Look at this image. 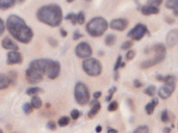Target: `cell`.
Here are the masks:
<instances>
[{
	"label": "cell",
	"instance_id": "cell-43",
	"mask_svg": "<svg viewBox=\"0 0 178 133\" xmlns=\"http://www.w3.org/2000/svg\"><path fill=\"white\" fill-rule=\"evenodd\" d=\"M71 21V23H72L73 25H75L76 23H78V18H77V15H73V17H72V19L70 20Z\"/></svg>",
	"mask_w": 178,
	"mask_h": 133
},
{
	"label": "cell",
	"instance_id": "cell-22",
	"mask_svg": "<svg viewBox=\"0 0 178 133\" xmlns=\"http://www.w3.org/2000/svg\"><path fill=\"white\" fill-rule=\"evenodd\" d=\"M30 103H31V105L34 106L35 109H39L41 108V106H42V100H41L40 97H38L37 95L35 96H32L31 98V101H30Z\"/></svg>",
	"mask_w": 178,
	"mask_h": 133
},
{
	"label": "cell",
	"instance_id": "cell-16",
	"mask_svg": "<svg viewBox=\"0 0 178 133\" xmlns=\"http://www.w3.org/2000/svg\"><path fill=\"white\" fill-rule=\"evenodd\" d=\"M2 47H3L4 49L6 50H16L18 51V49H19V47H18V45L13 41L12 39H9V37H4L3 40H2Z\"/></svg>",
	"mask_w": 178,
	"mask_h": 133
},
{
	"label": "cell",
	"instance_id": "cell-13",
	"mask_svg": "<svg viewBox=\"0 0 178 133\" xmlns=\"http://www.w3.org/2000/svg\"><path fill=\"white\" fill-rule=\"evenodd\" d=\"M128 25V21L125 19H114L109 23V27L114 30L117 31H123Z\"/></svg>",
	"mask_w": 178,
	"mask_h": 133
},
{
	"label": "cell",
	"instance_id": "cell-52",
	"mask_svg": "<svg viewBox=\"0 0 178 133\" xmlns=\"http://www.w3.org/2000/svg\"><path fill=\"white\" fill-rule=\"evenodd\" d=\"M18 1H19V2H22V1H23V0H18Z\"/></svg>",
	"mask_w": 178,
	"mask_h": 133
},
{
	"label": "cell",
	"instance_id": "cell-9",
	"mask_svg": "<svg viewBox=\"0 0 178 133\" xmlns=\"http://www.w3.org/2000/svg\"><path fill=\"white\" fill-rule=\"evenodd\" d=\"M92 53H93L92 47L86 42L79 43L75 48V54L79 58H89V57L92 56Z\"/></svg>",
	"mask_w": 178,
	"mask_h": 133
},
{
	"label": "cell",
	"instance_id": "cell-19",
	"mask_svg": "<svg viewBox=\"0 0 178 133\" xmlns=\"http://www.w3.org/2000/svg\"><path fill=\"white\" fill-rule=\"evenodd\" d=\"M166 7L172 9L174 16L178 17V0H167Z\"/></svg>",
	"mask_w": 178,
	"mask_h": 133
},
{
	"label": "cell",
	"instance_id": "cell-49",
	"mask_svg": "<svg viewBox=\"0 0 178 133\" xmlns=\"http://www.w3.org/2000/svg\"><path fill=\"white\" fill-rule=\"evenodd\" d=\"M171 131V129H170V128H165L164 129V132H170Z\"/></svg>",
	"mask_w": 178,
	"mask_h": 133
},
{
	"label": "cell",
	"instance_id": "cell-23",
	"mask_svg": "<svg viewBox=\"0 0 178 133\" xmlns=\"http://www.w3.org/2000/svg\"><path fill=\"white\" fill-rule=\"evenodd\" d=\"M43 89H41V87H38V86H34V87H30L26 91V94L28 95V96H35L37 94H39V93H42Z\"/></svg>",
	"mask_w": 178,
	"mask_h": 133
},
{
	"label": "cell",
	"instance_id": "cell-34",
	"mask_svg": "<svg viewBox=\"0 0 178 133\" xmlns=\"http://www.w3.org/2000/svg\"><path fill=\"white\" fill-rule=\"evenodd\" d=\"M77 18H78V24H83L85 21V12H79L77 14Z\"/></svg>",
	"mask_w": 178,
	"mask_h": 133
},
{
	"label": "cell",
	"instance_id": "cell-5",
	"mask_svg": "<svg viewBox=\"0 0 178 133\" xmlns=\"http://www.w3.org/2000/svg\"><path fill=\"white\" fill-rule=\"evenodd\" d=\"M162 81H164V84L158 89V96L161 99L166 100L168 98L171 97V95L175 89V86H176L175 77L173 75H167V76H164Z\"/></svg>",
	"mask_w": 178,
	"mask_h": 133
},
{
	"label": "cell",
	"instance_id": "cell-32",
	"mask_svg": "<svg viewBox=\"0 0 178 133\" xmlns=\"http://www.w3.org/2000/svg\"><path fill=\"white\" fill-rule=\"evenodd\" d=\"M133 45V41H126L121 45V50H128Z\"/></svg>",
	"mask_w": 178,
	"mask_h": 133
},
{
	"label": "cell",
	"instance_id": "cell-6",
	"mask_svg": "<svg viewBox=\"0 0 178 133\" xmlns=\"http://www.w3.org/2000/svg\"><path fill=\"white\" fill-rule=\"evenodd\" d=\"M82 69L89 76L97 77L102 73V65L96 58H85L82 62Z\"/></svg>",
	"mask_w": 178,
	"mask_h": 133
},
{
	"label": "cell",
	"instance_id": "cell-2",
	"mask_svg": "<svg viewBox=\"0 0 178 133\" xmlns=\"http://www.w3.org/2000/svg\"><path fill=\"white\" fill-rule=\"evenodd\" d=\"M37 18L42 23L56 27L63 21V11L57 4H48L38 9Z\"/></svg>",
	"mask_w": 178,
	"mask_h": 133
},
{
	"label": "cell",
	"instance_id": "cell-45",
	"mask_svg": "<svg viewBox=\"0 0 178 133\" xmlns=\"http://www.w3.org/2000/svg\"><path fill=\"white\" fill-rule=\"evenodd\" d=\"M60 34H62V37H66L68 36V32L66 31L65 29L60 28Z\"/></svg>",
	"mask_w": 178,
	"mask_h": 133
},
{
	"label": "cell",
	"instance_id": "cell-39",
	"mask_svg": "<svg viewBox=\"0 0 178 133\" xmlns=\"http://www.w3.org/2000/svg\"><path fill=\"white\" fill-rule=\"evenodd\" d=\"M133 86L136 87V89H140V87L143 86V83H142V81H140L138 79H134L133 80Z\"/></svg>",
	"mask_w": 178,
	"mask_h": 133
},
{
	"label": "cell",
	"instance_id": "cell-27",
	"mask_svg": "<svg viewBox=\"0 0 178 133\" xmlns=\"http://www.w3.org/2000/svg\"><path fill=\"white\" fill-rule=\"evenodd\" d=\"M32 110H34V106L31 105V103H25L23 105V112L25 114H31Z\"/></svg>",
	"mask_w": 178,
	"mask_h": 133
},
{
	"label": "cell",
	"instance_id": "cell-35",
	"mask_svg": "<svg viewBox=\"0 0 178 133\" xmlns=\"http://www.w3.org/2000/svg\"><path fill=\"white\" fill-rule=\"evenodd\" d=\"M121 65H122V56L121 55H119L118 58H117L116 64H115V67H114V70H115V71H118V70L121 68Z\"/></svg>",
	"mask_w": 178,
	"mask_h": 133
},
{
	"label": "cell",
	"instance_id": "cell-50",
	"mask_svg": "<svg viewBox=\"0 0 178 133\" xmlns=\"http://www.w3.org/2000/svg\"><path fill=\"white\" fill-rule=\"evenodd\" d=\"M119 79V73H117V74H115V80H118Z\"/></svg>",
	"mask_w": 178,
	"mask_h": 133
},
{
	"label": "cell",
	"instance_id": "cell-48",
	"mask_svg": "<svg viewBox=\"0 0 178 133\" xmlns=\"http://www.w3.org/2000/svg\"><path fill=\"white\" fill-rule=\"evenodd\" d=\"M107 131L108 132H117L116 129H113V128H107Z\"/></svg>",
	"mask_w": 178,
	"mask_h": 133
},
{
	"label": "cell",
	"instance_id": "cell-18",
	"mask_svg": "<svg viewBox=\"0 0 178 133\" xmlns=\"http://www.w3.org/2000/svg\"><path fill=\"white\" fill-rule=\"evenodd\" d=\"M13 80L9 75L1 74L0 75V89H5L6 87H9L11 83H13Z\"/></svg>",
	"mask_w": 178,
	"mask_h": 133
},
{
	"label": "cell",
	"instance_id": "cell-3",
	"mask_svg": "<svg viewBox=\"0 0 178 133\" xmlns=\"http://www.w3.org/2000/svg\"><path fill=\"white\" fill-rule=\"evenodd\" d=\"M108 23L102 17H95L86 24V31L90 36L98 37L103 36V33L107 30Z\"/></svg>",
	"mask_w": 178,
	"mask_h": 133
},
{
	"label": "cell",
	"instance_id": "cell-17",
	"mask_svg": "<svg viewBox=\"0 0 178 133\" xmlns=\"http://www.w3.org/2000/svg\"><path fill=\"white\" fill-rule=\"evenodd\" d=\"M141 12L143 15H146V16H150V15H156L159 12V9L157 6L154 5H150V4H146V5L142 6Z\"/></svg>",
	"mask_w": 178,
	"mask_h": 133
},
{
	"label": "cell",
	"instance_id": "cell-30",
	"mask_svg": "<svg viewBox=\"0 0 178 133\" xmlns=\"http://www.w3.org/2000/svg\"><path fill=\"white\" fill-rule=\"evenodd\" d=\"M118 106H119L118 102H117V101H111V103H109V105H108V107H107V110H108V111H116V110L118 109Z\"/></svg>",
	"mask_w": 178,
	"mask_h": 133
},
{
	"label": "cell",
	"instance_id": "cell-37",
	"mask_svg": "<svg viewBox=\"0 0 178 133\" xmlns=\"http://www.w3.org/2000/svg\"><path fill=\"white\" fill-rule=\"evenodd\" d=\"M162 3V0H148V3L147 4H150V5H154V6H157L161 5Z\"/></svg>",
	"mask_w": 178,
	"mask_h": 133
},
{
	"label": "cell",
	"instance_id": "cell-10",
	"mask_svg": "<svg viewBox=\"0 0 178 133\" xmlns=\"http://www.w3.org/2000/svg\"><path fill=\"white\" fill-rule=\"evenodd\" d=\"M26 79L29 83H39L44 78V74L42 72H40L39 70L35 69L32 67H28V69L26 70Z\"/></svg>",
	"mask_w": 178,
	"mask_h": 133
},
{
	"label": "cell",
	"instance_id": "cell-33",
	"mask_svg": "<svg viewBox=\"0 0 178 133\" xmlns=\"http://www.w3.org/2000/svg\"><path fill=\"white\" fill-rule=\"evenodd\" d=\"M70 117H72L73 120H78V119H79V117H80V112H79V110H77V109H73L72 111H71V114H70Z\"/></svg>",
	"mask_w": 178,
	"mask_h": 133
},
{
	"label": "cell",
	"instance_id": "cell-7",
	"mask_svg": "<svg viewBox=\"0 0 178 133\" xmlns=\"http://www.w3.org/2000/svg\"><path fill=\"white\" fill-rule=\"evenodd\" d=\"M74 97L79 105H86L90 102V92L83 82H77L74 89Z\"/></svg>",
	"mask_w": 178,
	"mask_h": 133
},
{
	"label": "cell",
	"instance_id": "cell-21",
	"mask_svg": "<svg viewBox=\"0 0 178 133\" xmlns=\"http://www.w3.org/2000/svg\"><path fill=\"white\" fill-rule=\"evenodd\" d=\"M16 3V0H0V9L2 11L13 7Z\"/></svg>",
	"mask_w": 178,
	"mask_h": 133
},
{
	"label": "cell",
	"instance_id": "cell-1",
	"mask_svg": "<svg viewBox=\"0 0 178 133\" xmlns=\"http://www.w3.org/2000/svg\"><path fill=\"white\" fill-rule=\"evenodd\" d=\"M6 27L9 34L20 43L28 44L34 37V31L31 30V28L21 17L17 15H11L7 18Z\"/></svg>",
	"mask_w": 178,
	"mask_h": 133
},
{
	"label": "cell",
	"instance_id": "cell-25",
	"mask_svg": "<svg viewBox=\"0 0 178 133\" xmlns=\"http://www.w3.org/2000/svg\"><path fill=\"white\" fill-rule=\"evenodd\" d=\"M144 93L147 95V96H149V97H153L154 95L156 94V87H155L154 85H149V86L147 87V89L144 91Z\"/></svg>",
	"mask_w": 178,
	"mask_h": 133
},
{
	"label": "cell",
	"instance_id": "cell-44",
	"mask_svg": "<svg viewBox=\"0 0 178 133\" xmlns=\"http://www.w3.org/2000/svg\"><path fill=\"white\" fill-rule=\"evenodd\" d=\"M101 95H102V93L101 92H96V93H94L93 97L95 98V99H99V98L101 97Z\"/></svg>",
	"mask_w": 178,
	"mask_h": 133
},
{
	"label": "cell",
	"instance_id": "cell-38",
	"mask_svg": "<svg viewBox=\"0 0 178 133\" xmlns=\"http://www.w3.org/2000/svg\"><path fill=\"white\" fill-rule=\"evenodd\" d=\"M47 128L48 129H50V130H55L56 129V125H55L54 122L50 121V122L47 123Z\"/></svg>",
	"mask_w": 178,
	"mask_h": 133
},
{
	"label": "cell",
	"instance_id": "cell-40",
	"mask_svg": "<svg viewBox=\"0 0 178 133\" xmlns=\"http://www.w3.org/2000/svg\"><path fill=\"white\" fill-rule=\"evenodd\" d=\"M80 37H82V34H81L78 30H76L74 33H73V40H75V41L76 40H79Z\"/></svg>",
	"mask_w": 178,
	"mask_h": 133
},
{
	"label": "cell",
	"instance_id": "cell-20",
	"mask_svg": "<svg viewBox=\"0 0 178 133\" xmlns=\"http://www.w3.org/2000/svg\"><path fill=\"white\" fill-rule=\"evenodd\" d=\"M157 104H158V99H152L151 101H150L148 104H147L146 106H145V110H146V114H148V115L153 114L155 107L157 106Z\"/></svg>",
	"mask_w": 178,
	"mask_h": 133
},
{
	"label": "cell",
	"instance_id": "cell-31",
	"mask_svg": "<svg viewBox=\"0 0 178 133\" xmlns=\"http://www.w3.org/2000/svg\"><path fill=\"white\" fill-rule=\"evenodd\" d=\"M116 91H117V87H116V86H113L111 89H109V91H108V95H107V96H106V98H105V101H106V102L111 101V98H113L114 94H115V92H116Z\"/></svg>",
	"mask_w": 178,
	"mask_h": 133
},
{
	"label": "cell",
	"instance_id": "cell-41",
	"mask_svg": "<svg viewBox=\"0 0 178 133\" xmlns=\"http://www.w3.org/2000/svg\"><path fill=\"white\" fill-rule=\"evenodd\" d=\"M48 42H49V44L53 47H56L57 44H58V43L56 42V40H54L53 37H49V39H48Z\"/></svg>",
	"mask_w": 178,
	"mask_h": 133
},
{
	"label": "cell",
	"instance_id": "cell-29",
	"mask_svg": "<svg viewBox=\"0 0 178 133\" xmlns=\"http://www.w3.org/2000/svg\"><path fill=\"white\" fill-rule=\"evenodd\" d=\"M161 120L162 123H168L170 121V117H169V111L168 110H164L161 114Z\"/></svg>",
	"mask_w": 178,
	"mask_h": 133
},
{
	"label": "cell",
	"instance_id": "cell-11",
	"mask_svg": "<svg viewBox=\"0 0 178 133\" xmlns=\"http://www.w3.org/2000/svg\"><path fill=\"white\" fill-rule=\"evenodd\" d=\"M178 43V29H172L167 33L166 37V45L169 48H173Z\"/></svg>",
	"mask_w": 178,
	"mask_h": 133
},
{
	"label": "cell",
	"instance_id": "cell-24",
	"mask_svg": "<svg viewBox=\"0 0 178 133\" xmlns=\"http://www.w3.org/2000/svg\"><path fill=\"white\" fill-rule=\"evenodd\" d=\"M116 40L117 37L115 34H108L105 37V45L106 46H113V45H115Z\"/></svg>",
	"mask_w": 178,
	"mask_h": 133
},
{
	"label": "cell",
	"instance_id": "cell-12",
	"mask_svg": "<svg viewBox=\"0 0 178 133\" xmlns=\"http://www.w3.org/2000/svg\"><path fill=\"white\" fill-rule=\"evenodd\" d=\"M23 58H22V54L19 51L16 50H11V51L7 53V61L6 62L9 65H18L21 64Z\"/></svg>",
	"mask_w": 178,
	"mask_h": 133
},
{
	"label": "cell",
	"instance_id": "cell-4",
	"mask_svg": "<svg viewBox=\"0 0 178 133\" xmlns=\"http://www.w3.org/2000/svg\"><path fill=\"white\" fill-rule=\"evenodd\" d=\"M152 51L154 52V56L150 59L143 61L141 64L142 69H149V68L158 65L159 62H162L166 57V47L162 44H155L151 48Z\"/></svg>",
	"mask_w": 178,
	"mask_h": 133
},
{
	"label": "cell",
	"instance_id": "cell-46",
	"mask_svg": "<svg viewBox=\"0 0 178 133\" xmlns=\"http://www.w3.org/2000/svg\"><path fill=\"white\" fill-rule=\"evenodd\" d=\"M73 15H74V14H68L67 16H66V19L71 20V19H72V17H73Z\"/></svg>",
	"mask_w": 178,
	"mask_h": 133
},
{
	"label": "cell",
	"instance_id": "cell-42",
	"mask_svg": "<svg viewBox=\"0 0 178 133\" xmlns=\"http://www.w3.org/2000/svg\"><path fill=\"white\" fill-rule=\"evenodd\" d=\"M0 23H1V25H0V27H1V30H0V34H3L4 33V29H5V24H4V20L3 19L0 20Z\"/></svg>",
	"mask_w": 178,
	"mask_h": 133
},
{
	"label": "cell",
	"instance_id": "cell-8",
	"mask_svg": "<svg viewBox=\"0 0 178 133\" xmlns=\"http://www.w3.org/2000/svg\"><path fill=\"white\" fill-rule=\"evenodd\" d=\"M148 33V29H147L146 25L138 23L130 31L128 32V37H131L133 41H140Z\"/></svg>",
	"mask_w": 178,
	"mask_h": 133
},
{
	"label": "cell",
	"instance_id": "cell-26",
	"mask_svg": "<svg viewBox=\"0 0 178 133\" xmlns=\"http://www.w3.org/2000/svg\"><path fill=\"white\" fill-rule=\"evenodd\" d=\"M70 123V117H62L58 119V126L60 127H66L67 125H69Z\"/></svg>",
	"mask_w": 178,
	"mask_h": 133
},
{
	"label": "cell",
	"instance_id": "cell-47",
	"mask_svg": "<svg viewBox=\"0 0 178 133\" xmlns=\"http://www.w3.org/2000/svg\"><path fill=\"white\" fill-rule=\"evenodd\" d=\"M96 131H97V132H101V131H102V127H101V126H97V127H96Z\"/></svg>",
	"mask_w": 178,
	"mask_h": 133
},
{
	"label": "cell",
	"instance_id": "cell-51",
	"mask_svg": "<svg viewBox=\"0 0 178 133\" xmlns=\"http://www.w3.org/2000/svg\"><path fill=\"white\" fill-rule=\"evenodd\" d=\"M67 1H68V2H70V3H71V2H73L74 0H67Z\"/></svg>",
	"mask_w": 178,
	"mask_h": 133
},
{
	"label": "cell",
	"instance_id": "cell-28",
	"mask_svg": "<svg viewBox=\"0 0 178 133\" xmlns=\"http://www.w3.org/2000/svg\"><path fill=\"white\" fill-rule=\"evenodd\" d=\"M150 131L149 127L146 126V125H143V126H140L136 128V130H134V132L136 133H148Z\"/></svg>",
	"mask_w": 178,
	"mask_h": 133
},
{
	"label": "cell",
	"instance_id": "cell-15",
	"mask_svg": "<svg viewBox=\"0 0 178 133\" xmlns=\"http://www.w3.org/2000/svg\"><path fill=\"white\" fill-rule=\"evenodd\" d=\"M91 105H92V108H91V110L89 111L88 117H90V119H93V117L99 112V110H100L101 104H100V102H99L97 99H95V98H94V100L91 101Z\"/></svg>",
	"mask_w": 178,
	"mask_h": 133
},
{
	"label": "cell",
	"instance_id": "cell-14",
	"mask_svg": "<svg viewBox=\"0 0 178 133\" xmlns=\"http://www.w3.org/2000/svg\"><path fill=\"white\" fill-rule=\"evenodd\" d=\"M60 73V64L58 61H52L51 66H50L49 70H48V72H47L48 78H50V79L57 78Z\"/></svg>",
	"mask_w": 178,
	"mask_h": 133
},
{
	"label": "cell",
	"instance_id": "cell-36",
	"mask_svg": "<svg viewBox=\"0 0 178 133\" xmlns=\"http://www.w3.org/2000/svg\"><path fill=\"white\" fill-rule=\"evenodd\" d=\"M134 56H136V51H133V50H129V51H127V53H126L127 61H131Z\"/></svg>",
	"mask_w": 178,
	"mask_h": 133
}]
</instances>
